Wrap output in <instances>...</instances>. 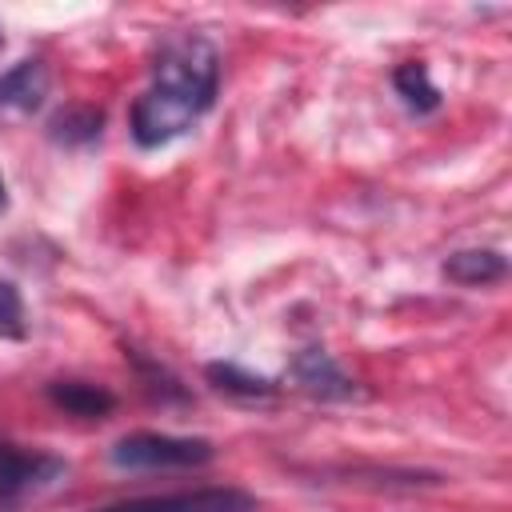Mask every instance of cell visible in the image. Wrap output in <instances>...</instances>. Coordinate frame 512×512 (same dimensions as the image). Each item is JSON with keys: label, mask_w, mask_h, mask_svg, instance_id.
<instances>
[{"label": "cell", "mask_w": 512, "mask_h": 512, "mask_svg": "<svg viewBox=\"0 0 512 512\" xmlns=\"http://www.w3.org/2000/svg\"><path fill=\"white\" fill-rule=\"evenodd\" d=\"M220 80L216 48L196 36L180 32L168 36L152 64V84L132 104V140L140 148H164L184 136L212 104Z\"/></svg>", "instance_id": "obj_1"}, {"label": "cell", "mask_w": 512, "mask_h": 512, "mask_svg": "<svg viewBox=\"0 0 512 512\" xmlns=\"http://www.w3.org/2000/svg\"><path fill=\"white\" fill-rule=\"evenodd\" d=\"M68 476V464L40 448L0 440V512H20L28 500L52 492Z\"/></svg>", "instance_id": "obj_2"}, {"label": "cell", "mask_w": 512, "mask_h": 512, "mask_svg": "<svg viewBox=\"0 0 512 512\" xmlns=\"http://www.w3.org/2000/svg\"><path fill=\"white\" fill-rule=\"evenodd\" d=\"M212 460V444L200 436H168V432H132L112 444L116 468H196Z\"/></svg>", "instance_id": "obj_3"}, {"label": "cell", "mask_w": 512, "mask_h": 512, "mask_svg": "<svg viewBox=\"0 0 512 512\" xmlns=\"http://www.w3.org/2000/svg\"><path fill=\"white\" fill-rule=\"evenodd\" d=\"M92 512H252V496L240 488H196V492H172V496L120 500Z\"/></svg>", "instance_id": "obj_4"}, {"label": "cell", "mask_w": 512, "mask_h": 512, "mask_svg": "<svg viewBox=\"0 0 512 512\" xmlns=\"http://www.w3.org/2000/svg\"><path fill=\"white\" fill-rule=\"evenodd\" d=\"M292 376L316 400H348V396H356V384L344 376V368L324 348H304L292 360Z\"/></svg>", "instance_id": "obj_5"}, {"label": "cell", "mask_w": 512, "mask_h": 512, "mask_svg": "<svg viewBox=\"0 0 512 512\" xmlns=\"http://www.w3.org/2000/svg\"><path fill=\"white\" fill-rule=\"evenodd\" d=\"M48 96V68L40 60H20L0 76V108L36 112Z\"/></svg>", "instance_id": "obj_6"}, {"label": "cell", "mask_w": 512, "mask_h": 512, "mask_svg": "<svg viewBox=\"0 0 512 512\" xmlns=\"http://www.w3.org/2000/svg\"><path fill=\"white\" fill-rule=\"evenodd\" d=\"M48 400L56 408H64L68 416H84V420H100L116 408V396L100 384H88V380H52Z\"/></svg>", "instance_id": "obj_7"}, {"label": "cell", "mask_w": 512, "mask_h": 512, "mask_svg": "<svg viewBox=\"0 0 512 512\" xmlns=\"http://www.w3.org/2000/svg\"><path fill=\"white\" fill-rule=\"evenodd\" d=\"M504 256L492 252V248H468V252H456L448 264H444V276L456 280V284H492L504 276Z\"/></svg>", "instance_id": "obj_8"}, {"label": "cell", "mask_w": 512, "mask_h": 512, "mask_svg": "<svg viewBox=\"0 0 512 512\" xmlns=\"http://www.w3.org/2000/svg\"><path fill=\"white\" fill-rule=\"evenodd\" d=\"M392 84H396L400 100H404L412 112H432V108L440 104V88L432 84L428 68H424V64H416V60L400 64V68L392 72Z\"/></svg>", "instance_id": "obj_9"}, {"label": "cell", "mask_w": 512, "mask_h": 512, "mask_svg": "<svg viewBox=\"0 0 512 512\" xmlns=\"http://www.w3.org/2000/svg\"><path fill=\"white\" fill-rule=\"evenodd\" d=\"M208 380L228 392V396H240V400H268L276 392V384L268 376H256V372H244L240 364H208Z\"/></svg>", "instance_id": "obj_10"}, {"label": "cell", "mask_w": 512, "mask_h": 512, "mask_svg": "<svg viewBox=\"0 0 512 512\" xmlns=\"http://www.w3.org/2000/svg\"><path fill=\"white\" fill-rule=\"evenodd\" d=\"M100 124H104V116H100L96 108L72 104V108H64V112L52 120V136L64 140V144H88V140L100 136Z\"/></svg>", "instance_id": "obj_11"}, {"label": "cell", "mask_w": 512, "mask_h": 512, "mask_svg": "<svg viewBox=\"0 0 512 512\" xmlns=\"http://www.w3.org/2000/svg\"><path fill=\"white\" fill-rule=\"evenodd\" d=\"M0 340H24V300L12 280L0 276Z\"/></svg>", "instance_id": "obj_12"}, {"label": "cell", "mask_w": 512, "mask_h": 512, "mask_svg": "<svg viewBox=\"0 0 512 512\" xmlns=\"http://www.w3.org/2000/svg\"><path fill=\"white\" fill-rule=\"evenodd\" d=\"M8 208V196H4V176H0V212Z\"/></svg>", "instance_id": "obj_13"}]
</instances>
